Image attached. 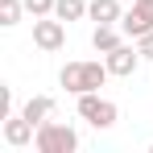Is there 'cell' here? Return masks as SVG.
I'll return each instance as SVG.
<instances>
[{
	"mask_svg": "<svg viewBox=\"0 0 153 153\" xmlns=\"http://www.w3.org/2000/svg\"><path fill=\"white\" fill-rule=\"evenodd\" d=\"M33 46L37 50H62L66 46V21H58V17H33Z\"/></svg>",
	"mask_w": 153,
	"mask_h": 153,
	"instance_id": "4",
	"label": "cell"
},
{
	"mask_svg": "<svg viewBox=\"0 0 153 153\" xmlns=\"http://www.w3.org/2000/svg\"><path fill=\"white\" fill-rule=\"evenodd\" d=\"M79 116H83L91 128H112L120 112H116L112 100H103L100 91H87V95H79Z\"/></svg>",
	"mask_w": 153,
	"mask_h": 153,
	"instance_id": "3",
	"label": "cell"
},
{
	"mask_svg": "<svg viewBox=\"0 0 153 153\" xmlns=\"http://www.w3.org/2000/svg\"><path fill=\"white\" fill-rule=\"evenodd\" d=\"M87 8H91L87 0H58V4H54V17H58V21H83Z\"/></svg>",
	"mask_w": 153,
	"mask_h": 153,
	"instance_id": "11",
	"label": "cell"
},
{
	"mask_svg": "<svg viewBox=\"0 0 153 153\" xmlns=\"http://www.w3.org/2000/svg\"><path fill=\"white\" fill-rule=\"evenodd\" d=\"M108 62H66L58 71V83L71 91V95H87V91H100L108 83Z\"/></svg>",
	"mask_w": 153,
	"mask_h": 153,
	"instance_id": "1",
	"label": "cell"
},
{
	"mask_svg": "<svg viewBox=\"0 0 153 153\" xmlns=\"http://www.w3.org/2000/svg\"><path fill=\"white\" fill-rule=\"evenodd\" d=\"M120 33H124V29H116V25H95V33H91V46H95L100 54H112L116 46H124V42H120Z\"/></svg>",
	"mask_w": 153,
	"mask_h": 153,
	"instance_id": "9",
	"label": "cell"
},
{
	"mask_svg": "<svg viewBox=\"0 0 153 153\" xmlns=\"http://www.w3.org/2000/svg\"><path fill=\"white\" fill-rule=\"evenodd\" d=\"M33 145H37V153H75V149H79V132H75L71 124L46 120V124H37Z\"/></svg>",
	"mask_w": 153,
	"mask_h": 153,
	"instance_id": "2",
	"label": "cell"
},
{
	"mask_svg": "<svg viewBox=\"0 0 153 153\" xmlns=\"http://www.w3.org/2000/svg\"><path fill=\"white\" fill-rule=\"evenodd\" d=\"M103 62H108V71L116 79H128L137 66H141V50H137V46H116L112 54H103Z\"/></svg>",
	"mask_w": 153,
	"mask_h": 153,
	"instance_id": "6",
	"label": "cell"
},
{
	"mask_svg": "<svg viewBox=\"0 0 153 153\" xmlns=\"http://www.w3.org/2000/svg\"><path fill=\"white\" fill-rule=\"evenodd\" d=\"M21 8H25V0H0V25H17L21 21Z\"/></svg>",
	"mask_w": 153,
	"mask_h": 153,
	"instance_id": "12",
	"label": "cell"
},
{
	"mask_svg": "<svg viewBox=\"0 0 153 153\" xmlns=\"http://www.w3.org/2000/svg\"><path fill=\"white\" fill-rule=\"evenodd\" d=\"M137 50H141V58H153V29L145 37H137Z\"/></svg>",
	"mask_w": 153,
	"mask_h": 153,
	"instance_id": "14",
	"label": "cell"
},
{
	"mask_svg": "<svg viewBox=\"0 0 153 153\" xmlns=\"http://www.w3.org/2000/svg\"><path fill=\"white\" fill-rule=\"evenodd\" d=\"M120 29H124V37H145L153 29V0H132V8H128L124 17H120Z\"/></svg>",
	"mask_w": 153,
	"mask_h": 153,
	"instance_id": "5",
	"label": "cell"
},
{
	"mask_svg": "<svg viewBox=\"0 0 153 153\" xmlns=\"http://www.w3.org/2000/svg\"><path fill=\"white\" fill-rule=\"evenodd\" d=\"M149 149H153V145H149Z\"/></svg>",
	"mask_w": 153,
	"mask_h": 153,
	"instance_id": "15",
	"label": "cell"
},
{
	"mask_svg": "<svg viewBox=\"0 0 153 153\" xmlns=\"http://www.w3.org/2000/svg\"><path fill=\"white\" fill-rule=\"evenodd\" d=\"M33 137H37V124H33V120H25V116H4V141H8L13 149L29 145Z\"/></svg>",
	"mask_w": 153,
	"mask_h": 153,
	"instance_id": "7",
	"label": "cell"
},
{
	"mask_svg": "<svg viewBox=\"0 0 153 153\" xmlns=\"http://www.w3.org/2000/svg\"><path fill=\"white\" fill-rule=\"evenodd\" d=\"M87 17H91L95 25H120V17H124V8H120V0H91V8H87Z\"/></svg>",
	"mask_w": 153,
	"mask_h": 153,
	"instance_id": "8",
	"label": "cell"
},
{
	"mask_svg": "<svg viewBox=\"0 0 153 153\" xmlns=\"http://www.w3.org/2000/svg\"><path fill=\"white\" fill-rule=\"evenodd\" d=\"M54 4H58V0H25V8L33 17H54Z\"/></svg>",
	"mask_w": 153,
	"mask_h": 153,
	"instance_id": "13",
	"label": "cell"
},
{
	"mask_svg": "<svg viewBox=\"0 0 153 153\" xmlns=\"http://www.w3.org/2000/svg\"><path fill=\"white\" fill-rule=\"evenodd\" d=\"M50 112H54V100H50V95H33V100L21 108V116L33 120V124H46V116H50Z\"/></svg>",
	"mask_w": 153,
	"mask_h": 153,
	"instance_id": "10",
	"label": "cell"
}]
</instances>
